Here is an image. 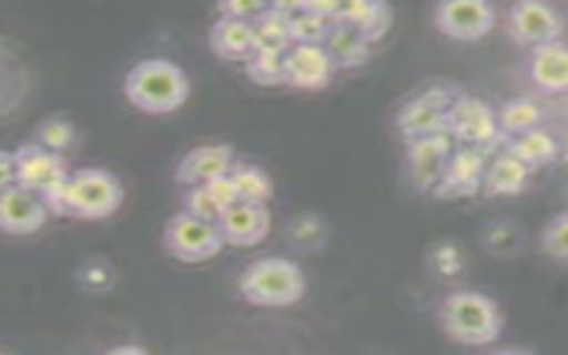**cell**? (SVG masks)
Returning <instances> with one entry per match:
<instances>
[{
  "mask_svg": "<svg viewBox=\"0 0 568 355\" xmlns=\"http://www.w3.org/2000/svg\"><path fill=\"white\" fill-rule=\"evenodd\" d=\"M448 133L462 146L487 151L503 139L493 109L469 94H458L448 114Z\"/></svg>",
  "mask_w": 568,
  "mask_h": 355,
  "instance_id": "cell-8",
  "label": "cell"
},
{
  "mask_svg": "<svg viewBox=\"0 0 568 355\" xmlns=\"http://www.w3.org/2000/svg\"><path fill=\"white\" fill-rule=\"evenodd\" d=\"M528 70L541 93H568V44L555 41L532 49Z\"/></svg>",
  "mask_w": 568,
  "mask_h": 355,
  "instance_id": "cell-17",
  "label": "cell"
},
{
  "mask_svg": "<svg viewBox=\"0 0 568 355\" xmlns=\"http://www.w3.org/2000/svg\"><path fill=\"white\" fill-rule=\"evenodd\" d=\"M540 242L549 256L568 262V212L558 213L547 222Z\"/></svg>",
  "mask_w": 568,
  "mask_h": 355,
  "instance_id": "cell-29",
  "label": "cell"
},
{
  "mask_svg": "<svg viewBox=\"0 0 568 355\" xmlns=\"http://www.w3.org/2000/svg\"><path fill=\"white\" fill-rule=\"evenodd\" d=\"M217 226L226 244L235 247H253L268 235L271 213L266 204L239 201L222 213Z\"/></svg>",
  "mask_w": 568,
  "mask_h": 355,
  "instance_id": "cell-15",
  "label": "cell"
},
{
  "mask_svg": "<svg viewBox=\"0 0 568 355\" xmlns=\"http://www.w3.org/2000/svg\"><path fill=\"white\" fill-rule=\"evenodd\" d=\"M334 22L352 27L373 44L389 31L393 13L384 2H346L337 8Z\"/></svg>",
  "mask_w": 568,
  "mask_h": 355,
  "instance_id": "cell-19",
  "label": "cell"
},
{
  "mask_svg": "<svg viewBox=\"0 0 568 355\" xmlns=\"http://www.w3.org/2000/svg\"><path fill=\"white\" fill-rule=\"evenodd\" d=\"M120 178L103 168L77 169L70 174L58 215L77 219L109 217L123 203Z\"/></svg>",
  "mask_w": 568,
  "mask_h": 355,
  "instance_id": "cell-4",
  "label": "cell"
},
{
  "mask_svg": "<svg viewBox=\"0 0 568 355\" xmlns=\"http://www.w3.org/2000/svg\"><path fill=\"white\" fill-rule=\"evenodd\" d=\"M49 206L40 195L13 185L0 192V226L11 235H31L49 219Z\"/></svg>",
  "mask_w": 568,
  "mask_h": 355,
  "instance_id": "cell-13",
  "label": "cell"
},
{
  "mask_svg": "<svg viewBox=\"0 0 568 355\" xmlns=\"http://www.w3.org/2000/svg\"><path fill=\"white\" fill-rule=\"evenodd\" d=\"M506 153L523 162L531 171L546 168L558 159L559 148L546 130L537 129L506 141Z\"/></svg>",
  "mask_w": 568,
  "mask_h": 355,
  "instance_id": "cell-22",
  "label": "cell"
},
{
  "mask_svg": "<svg viewBox=\"0 0 568 355\" xmlns=\"http://www.w3.org/2000/svg\"><path fill=\"white\" fill-rule=\"evenodd\" d=\"M230 176L233 183H235L239 201L266 204V201L271 200V178L257 165L235 162V165L230 171Z\"/></svg>",
  "mask_w": 568,
  "mask_h": 355,
  "instance_id": "cell-25",
  "label": "cell"
},
{
  "mask_svg": "<svg viewBox=\"0 0 568 355\" xmlns=\"http://www.w3.org/2000/svg\"><path fill=\"white\" fill-rule=\"evenodd\" d=\"M233 165H235V148L231 144L226 142L204 144L189 151L180 160L174 178L178 183L186 186L206 185L215 178L230 174Z\"/></svg>",
  "mask_w": 568,
  "mask_h": 355,
  "instance_id": "cell-16",
  "label": "cell"
},
{
  "mask_svg": "<svg viewBox=\"0 0 568 355\" xmlns=\"http://www.w3.org/2000/svg\"><path fill=\"white\" fill-rule=\"evenodd\" d=\"M531 173V169L526 168L523 162L505 151L488 164L481 189L488 197L519 194L528 183Z\"/></svg>",
  "mask_w": 568,
  "mask_h": 355,
  "instance_id": "cell-20",
  "label": "cell"
},
{
  "mask_svg": "<svg viewBox=\"0 0 568 355\" xmlns=\"http://www.w3.org/2000/svg\"><path fill=\"white\" fill-rule=\"evenodd\" d=\"M460 93L448 88L426 89L405 103L396 115V124L407 142L448 133V114Z\"/></svg>",
  "mask_w": 568,
  "mask_h": 355,
  "instance_id": "cell-7",
  "label": "cell"
},
{
  "mask_svg": "<svg viewBox=\"0 0 568 355\" xmlns=\"http://www.w3.org/2000/svg\"><path fill=\"white\" fill-rule=\"evenodd\" d=\"M183 206H185V212L191 213L194 217L209 222H217L224 213L217 201L213 200L206 185L186 186Z\"/></svg>",
  "mask_w": 568,
  "mask_h": 355,
  "instance_id": "cell-30",
  "label": "cell"
},
{
  "mask_svg": "<svg viewBox=\"0 0 568 355\" xmlns=\"http://www.w3.org/2000/svg\"><path fill=\"white\" fill-rule=\"evenodd\" d=\"M0 183L2 189L17 185V164H14L13 151L0 153Z\"/></svg>",
  "mask_w": 568,
  "mask_h": 355,
  "instance_id": "cell-33",
  "label": "cell"
},
{
  "mask_svg": "<svg viewBox=\"0 0 568 355\" xmlns=\"http://www.w3.org/2000/svg\"><path fill=\"white\" fill-rule=\"evenodd\" d=\"M336 71L324 44H293L284 53V84L292 88L310 91L327 88Z\"/></svg>",
  "mask_w": 568,
  "mask_h": 355,
  "instance_id": "cell-11",
  "label": "cell"
},
{
  "mask_svg": "<svg viewBox=\"0 0 568 355\" xmlns=\"http://www.w3.org/2000/svg\"><path fill=\"white\" fill-rule=\"evenodd\" d=\"M541 118L540 106L529 98H511L496 112L497 126L506 141L540 129Z\"/></svg>",
  "mask_w": 568,
  "mask_h": 355,
  "instance_id": "cell-24",
  "label": "cell"
},
{
  "mask_svg": "<svg viewBox=\"0 0 568 355\" xmlns=\"http://www.w3.org/2000/svg\"><path fill=\"white\" fill-rule=\"evenodd\" d=\"M448 135L443 133L408 142V169L419 191L434 192L443 180L453 155Z\"/></svg>",
  "mask_w": 568,
  "mask_h": 355,
  "instance_id": "cell-14",
  "label": "cell"
},
{
  "mask_svg": "<svg viewBox=\"0 0 568 355\" xmlns=\"http://www.w3.org/2000/svg\"><path fill=\"white\" fill-rule=\"evenodd\" d=\"M189 93L191 82L183 68L164 58L138 62L124 79V94L130 103L150 114L176 111L186 102Z\"/></svg>",
  "mask_w": 568,
  "mask_h": 355,
  "instance_id": "cell-1",
  "label": "cell"
},
{
  "mask_svg": "<svg viewBox=\"0 0 568 355\" xmlns=\"http://www.w3.org/2000/svg\"><path fill=\"white\" fill-rule=\"evenodd\" d=\"M2 355H8V354H2Z\"/></svg>",
  "mask_w": 568,
  "mask_h": 355,
  "instance_id": "cell-36",
  "label": "cell"
},
{
  "mask_svg": "<svg viewBox=\"0 0 568 355\" xmlns=\"http://www.w3.org/2000/svg\"><path fill=\"white\" fill-rule=\"evenodd\" d=\"M73 141H75V126L61 118H49V120L41 121L40 126L36 130V142L59 155L62 151L68 150Z\"/></svg>",
  "mask_w": 568,
  "mask_h": 355,
  "instance_id": "cell-28",
  "label": "cell"
},
{
  "mask_svg": "<svg viewBox=\"0 0 568 355\" xmlns=\"http://www.w3.org/2000/svg\"><path fill=\"white\" fill-rule=\"evenodd\" d=\"M293 44H324L328 31L333 29V18L316 13L307 8L306 2L293 4L292 8Z\"/></svg>",
  "mask_w": 568,
  "mask_h": 355,
  "instance_id": "cell-26",
  "label": "cell"
},
{
  "mask_svg": "<svg viewBox=\"0 0 568 355\" xmlns=\"http://www.w3.org/2000/svg\"><path fill=\"white\" fill-rule=\"evenodd\" d=\"M493 355H529L528 352L524 351H514V348H510V351H499L496 352V354Z\"/></svg>",
  "mask_w": 568,
  "mask_h": 355,
  "instance_id": "cell-35",
  "label": "cell"
},
{
  "mask_svg": "<svg viewBox=\"0 0 568 355\" xmlns=\"http://www.w3.org/2000/svg\"><path fill=\"white\" fill-rule=\"evenodd\" d=\"M17 164V185L40 195L50 212L59 213L62 194L70 180L67 160L38 142L22 144L13 151Z\"/></svg>",
  "mask_w": 568,
  "mask_h": 355,
  "instance_id": "cell-5",
  "label": "cell"
},
{
  "mask_svg": "<svg viewBox=\"0 0 568 355\" xmlns=\"http://www.w3.org/2000/svg\"><path fill=\"white\" fill-rule=\"evenodd\" d=\"M239 288L253 306L286 307L301 301L306 292V277L292 260L262 257L242 272Z\"/></svg>",
  "mask_w": 568,
  "mask_h": 355,
  "instance_id": "cell-2",
  "label": "cell"
},
{
  "mask_svg": "<svg viewBox=\"0 0 568 355\" xmlns=\"http://www.w3.org/2000/svg\"><path fill=\"white\" fill-rule=\"evenodd\" d=\"M210 47L226 61L247 62L257 52L253 22L240 18H219L210 29Z\"/></svg>",
  "mask_w": 568,
  "mask_h": 355,
  "instance_id": "cell-18",
  "label": "cell"
},
{
  "mask_svg": "<svg viewBox=\"0 0 568 355\" xmlns=\"http://www.w3.org/2000/svg\"><path fill=\"white\" fill-rule=\"evenodd\" d=\"M444 333L462 345L481 346L493 343L501 333V313L496 302L484 293H449L440 307Z\"/></svg>",
  "mask_w": 568,
  "mask_h": 355,
  "instance_id": "cell-3",
  "label": "cell"
},
{
  "mask_svg": "<svg viewBox=\"0 0 568 355\" xmlns=\"http://www.w3.org/2000/svg\"><path fill=\"white\" fill-rule=\"evenodd\" d=\"M325 50L333 59L337 70L339 68L363 67L372 53V44L364 40L359 32L343 23H333L324 41Z\"/></svg>",
  "mask_w": 568,
  "mask_h": 355,
  "instance_id": "cell-23",
  "label": "cell"
},
{
  "mask_svg": "<svg viewBox=\"0 0 568 355\" xmlns=\"http://www.w3.org/2000/svg\"><path fill=\"white\" fill-rule=\"evenodd\" d=\"M268 6L271 4H263V2H222L219 4V11H221V17L240 18V20L254 22Z\"/></svg>",
  "mask_w": 568,
  "mask_h": 355,
  "instance_id": "cell-32",
  "label": "cell"
},
{
  "mask_svg": "<svg viewBox=\"0 0 568 355\" xmlns=\"http://www.w3.org/2000/svg\"><path fill=\"white\" fill-rule=\"evenodd\" d=\"M245 71L256 84H284V53L257 50L253 58L245 62Z\"/></svg>",
  "mask_w": 568,
  "mask_h": 355,
  "instance_id": "cell-27",
  "label": "cell"
},
{
  "mask_svg": "<svg viewBox=\"0 0 568 355\" xmlns=\"http://www.w3.org/2000/svg\"><path fill=\"white\" fill-rule=\"evenodd\" d=\"M257 50L286 53L293 47L292 14L280 4H271L253 22Z\"/></svg>",
  "mask_w": 568,
  "mask_h": 355,
  "instance_id": "cell-21",
  "label": "cell"
},
{
  "mask_svg": "<svg viewBox=\"0 0 568 355\" xmlns=\"http://www.w3.org/2000/svg\"><path fill=\"white\" fill-rule=\"evenodd\" d=\"M487 168L485 151L462 146L453 153L443 180L432 194L443 200L470 197L484 185Z\"/></svg>",
  "mask_w": 568,
  "mask_h": 355,
  "instance_id": "cell-12",
  "label": "cell"
},
{
  "mask_svg": "<svg viewBox=\"0 0 568 355\" xmlns=\"http://www.w3.org/2000/svg\"><path fill=\"white\" fill-rule=\"evenodd\" d=\"M164 244L180 262L201 263L217 256L226 242L217 222L203 221L183 210L165 224Z\"/></svg>",
  "mask_w": 568,
  "mask_h": 355,
  "instance_id": "cell-6",
  "label": "cell"
},
{
  "mask_svg": "<svg viewBox=\"0 0 568 355\" xmlns=\"http://www.w3.org/2000/svg\"><path fill=\"white\" fill-rule=\"evenodd\" d=\"M434 23L446 38L476 41L493 31L496 11L481 0H452L435 8Z\"/></svg>",
  "mask_w": 568,
  "mask_h": 355,
  "instance_id": "cell-10",
  "label": "cell"
},
{
  "mask_svg": "<svg viewBox=\"0 0 568 355\" xmlns=\"http://www.w3.org/2000/svg\"><path fill=\"white\" fill-rule=\"evenodd\" d=\"M206 189H209L213 200L217 201L222 212H226L230 206L239 203V194H236L235 183L231 180L230 174L215 178L212 182L206 183Z\"/></svg>",
  "mask_w": 568,
  "mask_h": 355,
  "instance_id": "cell-31",
  "label": "cell"
},
{
  "mask_svg": "<svg viewBox=\"0 0 568 355\" xmlns=\"http://www.w3.org/2000/svg\"><path fill=\"white\" fill-rule=\"evenodd\" d=\"M506 32L520 47L537 49L559 41L564 22L555 9L544 2H515L506 14Z\"/></svg>",
  "mask_w": 568,
  "mask_h": 355,
  "instance_id": "cell-9",
  "label": "cell"
},
{
  "mask_svg": "<svg viewBox=\"0 0 568 355\" xmlns=\"http://www.w3.org/2000/svg\"><path fill=\"white\" fill-rule=\"evenodd\" d=\"M102 355H151L150 352L141 345H133V343H123V345H115L109 351L103 352Z\"/></svg>",
  "mask_w": 568,
  "mask_h": 355,
  "instance_id": "cell-34",
  "label": "cell"
}]
</instances>
